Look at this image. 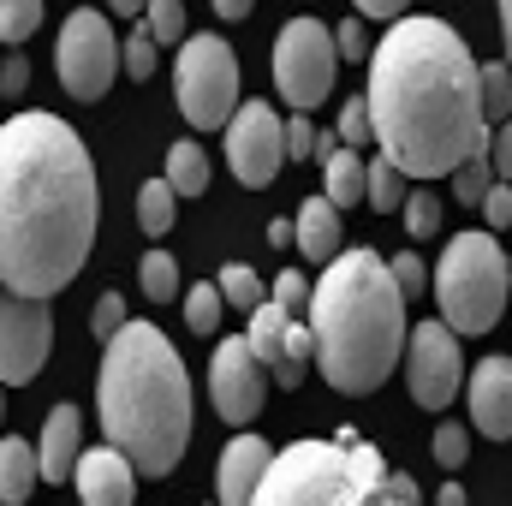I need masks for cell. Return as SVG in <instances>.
Masks as SVG:
<instances>
[{"instance_id":"obj_27","label":"cell","mask_w":512,"mask_h":506,"mask_svg":"<svg viewBox=\"0 0 512 506\" xmlns=\"http://www.w3.org/2000/svg\"><path fill=\"white\" fill-rule=\"evenodd\" d=\"M221 310H227V304H221V286L203 280V286L185 292V328H191V334H203V340L221 334Z\"/></svg>"},{"instance_id":"obj_36","label":"cell","mask_w":512,"mask_h":506,"mask_svg":"<svg viewBox=\"0 0 512 506\" xmlns=\"http://www.w3.org/2000/svg\"><path fill=\"white\" fill-rule=\"evenodd\" d=\"M429 447H435V459L453 471V465H465V459H471V429H459V423H441Z\"/></svg>"},{"instance_id":"obj_32","label":"cell","mask_w":512,"mask_h":506,"mask_svg":"<svg viewBox=\"0 0 512 506\" xmlns=\"http://www.w3.org/2000/svg\"><path fill=\"white\" fill-rule=\"evenodd\" d=\"M42 24V0H0V42L24 48V36H36Z\"/></svg>"},{"instance_id":"obj_10","label":"cell","mask_w":512,"mask_h":506,"mask_svg":"<svg viewBox=\"0 0 512 506\" xmlns=\"http://www.w3.org/2000/svg\"><path fill=\"white\" fill-rule=\"evenodd\" d=\"M405 387L423 411H447L465 387V358H459V334L447 322H411L405 334Z\"/></svg>"},{"instance_id":"obj_46","label":"cell","mask_w":512,"mask_h":506,"mask_svg":"<svg viewBox=\"0 0 512 506\" xmlns=\"http://www.w3.org/2000/svg\"><path fill=\"white\" fill-rule=\"evenodd\" d=\"M334 149H340V137H334V131H316V149H310V155H316V161H328Z\"/></svg>"},{"instance_id":"obj_43","label":"cell","mask_w":512,"mask_h":506,"mask_svg":"<svg viewBox=\"0 0 512 506\" xmlns=\"http://www.w3.org/2000/svg\"><path fill=\"white\" fill-rule=\"evenodd\" d=\"M316 149V126H310V114H298V120H286V155H310Z\"/></svg>"},{"instance_id":"obj_19","label":"cell","mask_w":512,"mask_h":506,"mask_svg":"<svg viewBox=\"0 0 512 506\" xmlns=\"http://www.w3.org/2000/svg\"><path fill=\"white\" fill-rule=\"evenodd\" d=\"M292 245L304 262H334L340 256V209L328 197H304V209L292 215Z\"/></svg>"},{"instance_id":"obj_26","label":"cell","mask_w":512,"mask_h":506,"mask_svg":"<svg viewBox=\"0 0 512 506\" xmlns=\"http://www.w3.org/2000/svg\"><path fill=\"white\" fill-rule=\"evenodd\" d=\"M137 280H143V298H155V304H173V298H185L179 292V262L167 251H149L137 262Z\"/></svg>"},{"instance_id":"obj_25","label":"cell","mask_w":512,"mask_h":506,"mask_svg":"<svg viewBox=\"0 0 512 506\" xmlns=\"http://www.w3.org/2000/svg\"><path fill=\"white\" fill-rule=\"evenodd\" d=\"M215 286H221V304H233V310H245V316H251L256 304H268V298H262V274H256L251 262H227Z\"/></svg>"},{"instance_id":"obj_42","label":"cell","mask_w":512,"mask_h":506,"mask_svg":"<svg viewBox=\"0 0 512 506\" xmlns=\"http://www.w3.org/2000/svg\"><path fill=\"white\" fill-rule=\"evenodd\" d=\"M483 221L501 233V227H512V185H495L489 197H483Z\"/></svg>"},{"instance_id":"obj_11","label":"cell","mask_w":512,"mask_h":506,"mask_svg":"<svg viewBox=\"0 0 512 506\" xmlns=\"http://www.w3.org/2000/svg\"><path fill=\"white\" fill-rule=\"evenodd\" d=\"M54 352V316L42 298L0 292V387H30Z\"/></svg>"},{"instance_id":"obj_1","label":"cell","mask_w":512,"mask_h":506,"mask_svg":"<svg viewBox=\"0 0 512 506\" xmlns=\"http://www.w3.org/2000/svg\"><path fill=\"white\" fill-rule=\"evenodd\" d=\"M96 161L54 114H12L0 126V286L12 298H54L78 280L96 245Z\"/></svg>"},{"instance_id":"obj_18","label":"cell","mask_w":512,"mask_h":506,"mask_svg":"<svg viewBox=\"0 0 512 506\" xmlns=\"http://www.w3.org/2000/svg\"><path fill=\"white\" fill-rule=\"evenodd\" d=\"M78 411L72 405H54L48 411V423H42V441H36V465H42V483H66L72 471H78V459H84V447H78Z\"/></svg>"},{"instance_id":"obj_44","label":"cell","mask_w":512,"mask_h":506,"mask_svg":"<svg viewBox=\"0 0 512 506\" xmlns=\"http://www.w3.org/2000/svg\"><path fill=\"white\" fill-rule=\"evenodd\" d=\"M405 6H411V0H358V12H364V18H387V24H399V18H405Z\"/></svg>"},{"instance_id":"obj_34","label":"cell","mask_w":512,"mask_h":506,"mask_svg":"<svg viewBox=\"0 0 512 506\" xmlns=\"http://www.w3.org/2000/svg\"><path fill=\"white\" fill-rule=\"evenodd\" d=\"M334 137H340V149H364V143H376V131H370V102H364V96H352V102L340 108Z\"/></svg>"},{"instance_id":"obj_16","label":"cell","mask_w":512,"mask_h":506,"mask_svg":"<svg viewBox=\"0 0 512 506\" xmlns=\"http://www.w3.org/2000/svg\"><path fill=\"white\" fill-rule=\"evenodd\" d=\"M72 489H78L84 506H131L137 501V471H131L126 453L90 447V453L78 459V471H72Z\"/></svg>"},{"instance_id":"obj_12","label":"cell","mask_w":512,"mask_h":506,"mask_svg":"<svg viewBox=\"0 0 512 506\" xmlns=\"http://www.w3.org/2000/svg\"><path fill=\"white\" fill-rule=\"evenodd\" d=\"M251 352L256 364L268 370V381L280 387H304V376L316 370V334H310V316H286L280 304H256L251 310Z\"/></svg>"},{"instance_id":"obj_13","label":"cell","mask_w":512,"mask_h":506,"mask_svg":"<svg viewBox=\"0 0 512 506\" xmlns=\"http://www.w3.org/2000/svg\"><path fill=\"white\" fill-rule=\"evenodd\" d=\"M227 161L239 173V185H274L280 161H286V120L268 102H239V114L227 120Z\"/></svg>"},{"instance_id":"obj_30","label":"cell","mask_w":512,"mask_h":506,"mask_svg":"<svg viewBox=\"0 0 512 506\" xmlns=\"http://www.w3.org/2000/svg\"><path fill=\"white\" fill-rule=\"evenodd\" d=\"M399 221H405V233H411V239H429V233H441V197H435V191H405V209H399Z\"/></svg>"},{"instance_id":"obj_24","label":"cell","mask_w":512,"mask_h":506,"mask_svg":"<svg viewBox=\"0 0 512 506\" xmlns=\"http://www.w3.org/2000/svg\"><path fill=\"white\" fill-rule=\"evenodd\" d=\"M173 203H179L173 185H167V179H149V185L137 191V227H143L149 239H161V233L173 227Z\"/></svg>"},{"instance_id":"obj_51","label":"cell","mask_w":512,"mask_h":506,"mask_svg":"<svg viewBox=\"0 0 512 506\" xmlns=\"http://www.w3.org/2000/svg\"><path fill=\"white\" fill-rule=\"evenodd\" d=\"M0 417H6V387H0Z\"/></svg>"},{"instance_id":"obj_15","label":"cell","mask_w":512,"mask_h":506,"mask_svg":"<svg viewBox=\"0 0 512 506\" xmlns=\"http://www.w3.org/2000/svg\"><path fill=\"white\" fill-rule=\"evenodd\" d=\"M465 405L489 441H512V358H483L465 387Z\"/></svg>"},{"instance_id":"obj_28","label":"cell","mask_w":512,"mask_h":506,"mask_svg":"<svg viewBox=\"0 0 512 506\" xmlns=\"http://www.w3.org/2000/svg\"><path fill=\"white\" fill-rule=\"evenodd\" d=\"M143 30L155 36V48H185V0H149L143 6Z\"/></svg>"},{"instance_id":"obj_8","label":"cell","mask_w":512,"mask_h":506,"mask_svg":"<svg viewBox=\"0 0 512 506\" xmlns=\"http://www.w3.org/2000/svg\"><path fill=\"white\" fill-rule=\"evenodd\" d=\"M54 72H60L72 102H102L108 96V84L120 72V36H114L108 12H96V6L66 12L60 42H54Z\"/></svg>"},{"instance_id":"obj_49","label":"cell","mask_w":512,"mask_h":506,"mask_svg":"<svg viewBox=\"0 0 512 506\" xmlns=\"http://www.w3.org/2000/svg\"><path fill=\"white\" fill-rule=\"evenodd\" d=\"M108 6H114L120 18H143V6H149V0H108Z\"/></svg>"},{"instance_id":"obj_48","label":"cell","mask_w":512,"mask_h":506,"mask_svg":"<svg viewBox=\"0 0 512 506\" xmlns=\"http://www.w3.org/2000/svg\"><path fill=\"white\" fill-rule=\"evenodd\" d=\"M268 245H292V221H268Z\"/></svg>"},{"instance_id":"obj_7","label":"cell","mask_w":512,"mask_h":506,"mask_svg":"<svg viewBox=\"0 0 512 506\" xmlns=\"http://www.w3.org/2000/svg\"><path fill=\"white\" fill-rule=\"evenodd\" d=\"M179 114L197 131H221L239 114V60L221 36H185L179 66H173Z\"/></svg>"},{"instance_id":"obj_35","label":"cell","mask_w":512,"mask_h":506,"mask_svg":"<svg viewBox=\"0 0 512 506\" xmlns=\"http://www.w3.org/2000/svg\"><path fill=\"white\" fill-rule=\"evenodd\" d=\"M310 292H316V286L304 280V268H286V274H274V298H268V304H280L286 316H304V310H310Z\"/></svg>"},{"instance_id":"obj_20","label":"cell","mask_w":512,"mask_h":506,"mask_svg":"<svg viewBox=\"0 0 512 506\" xmlns=\"http://www.w3.org/2000/svg\"><path fill=\"white\" fill-rule=\"evenodd\" d=\"M36 483H42L36 447L18 441V435H0V506H24Z\"/></svg>"},{"instance_id":"obj_41","label":"cell","mask_w":512,"mask_h":506,"mask_svg":"<svg viewBox=\"0 0 512 506\" xmlns=\"http://www.w3.org/2000/svg\"><path fill=\"white\" fill-rule=\"evenodd\" d=\"M489 161H495V185H512V120L489 131Z\"/></svg>"},{"instance_id":"obj_3","label":"cell","mask_w":512,"mask_h":506,"mask_svg":"<svg viewBox=\"0 0 512 506\" xmlns=\"http://www.w3.org/2000/svg\"><path fill=\"white\" fill-rule=\"evenodd\" d=\"M96 411H102L108 447L126 453L131 471L143 477L179 471L191 447V376H185L179 346L155 322H126L102 346Z\"/></svg>"},{"instance_id":"obj_33","label":"cell","mask_w":512,"mask_h":506,"mask_svg":"<svg viewBox=\"0 0 512 506\" xmlns=\"http://www.w3.org/2000/svg\"><path fill=\"white\" fill-rule=\"evenodd\" d=\"M483 120H512V66H483Z\"/></svg>"},{"instance_id":"obj_5","label":"cell","mask_w":512,"mask_h":506,"mask_svg":"<svg viewBox=\"0 0 512 506\" xmlns=\"http://www.w3.org/2000/svg\"><path fill=\"white\" fill-rule=\"evenodd\" d=\"M251 506H423V489L346 429L334 441L280 447Z\"/></svg>"},{"instance_id":"obj_22","label":"cell","mask_w":512,"mask_h":506,"mask_svg":"<svg viewBox=\"0 0 512 506\" xmlns=\"http://www.w3.org/2000/svg\"><path fill=\"white\" fill-rule=\"evenodd\" d=\"M167 185H173V197H203L209 191V149L203 143H173L167 149V173H161Z\"/></svg>"},{"instance_id":"obj_29","label":"cell","mask_w":512,"mask_h":506,"mask_svg":"<svg viewBox=\"0 0 512 506\" xmlns=\"http://www.w3.org/2000/svg\"><path fill=\"white\" fill-rule=\"evenodd\" d=\"M489 191H495V161H489V155H471V161L453 173V197H459L465 209H483Z\"/></svg>"},{"instance_id":"obj_9","label":"cell","mask_w":512,"mask_h":506,"mask_svg":"<svg viewBox=\"0 0 512 506\" xmlns=\"http://www.w3.org/2000/svg\"><path fill=\"white\" fill-rule=\"evenodd\" d=\"M334 30L322 18H292L274 42V84L292 102V114H310L334 90Z\"/></svg>"},{"instance_id":"obj_47","label":"cell","mask_w":512,"mask_h":506,"mask_svg":"<svg viewBox=\"0 0 512 506\" xmlns=\"http://www.w3.org/2000/svg\"><path fill=\"white\" fill-rule=\"evenodd\" d=\"M435 506H465V489H459V483H441V495H435Z\"/></svg>"},{"instance_id":"obj_2","label":"cell","mask_w":512,"mask_h":506,"mask_svg":"<svg viewBox=\"0 0 512 506\" xmlns=\"http://www.w3.org/2000/svg\"><path fill=\"white\" fill-rule=\"evenodd\" d=\"M370 131L405 179H453L489 155L483 66L447 18H399L370 48Z\"/></svg>"},{"instance_id":"obj_37","label":"cell","mask_w":512,"mask_h":506,"mask_svg":"<svg viewBox=\"0 0 512 506\" xmlns=\"http://www.w3.org/2000/svg\"><path fill=\"white\" fill-rule=\"evenodd\" d=\"M90 328H96V340L108 346V340L126 328V298H120V292H102V298H96V316H90Z\"/></svg>"},{"instance_id":"obj_6","label":"cell","mask_w":512,"mask_h":506,"mask_svg":"<svg viewBox=\"0 0 512 506\" xmlns=\"http://www.w3.org/2000/svg\"><path fill=\"white\" fill-rule=\"evenodd\" d=\"M441 322L453 334H489L512 298V262L495 233H453L429 280Z\"/></svg>"},{"instance_id":"obj_14","label":"cell","mask_w":512,"mask_h":506,"mask_svg":"<svg viewBox=\"0 0 512 506\" xmlns=\"http://www.w3.org/2000/svg\"><path fill=\"white\" fill-rule=\"evenodd\" d=\"M209 399L227 423H256L262 417V399H268V370L256 364L251 340H221L215 346V364H209Z\"/></svg>"},{"instance_id":"obj_23","label":"cell","mask_w":512,"mask_h":506,"mask_svg":"<svg viewBox=\"0 0 512 506\" xmlns=\"http://www.w3.org/2000/svg\"><path fill=\"white\" fill-rule=\"evenodd\" d=\"M364 203L376 209V215H399L405 209V173L393 167V161H370V185H364Z\"/></svg>"},{"instance_id":"obj_39","label":"cell","mask_w":512,"mask_h":506,"mask_svg":"<svg viewBox=\"0 0 512 506\" xmlns=\"http://www.w3.org/2000/svg\"><path fill=\"white\" fill-rule=\"evenodd\" d=\"M24 90H30V60H24V54H6V60H0V96L18 102Z\"/></svg>"},{"instance_id":"obj_50","label":"cell","mask_w":512,"mask_h":506,"mask_svg":"<svg viewBox=\"0 0 512 506\" xmlns=\"http://www.w3.org/2000/svg\"><path fill=\"white\" fill-rule=\"evenodd\" d=\"M501 36H507V66H512V0H501Z\"/></svg>"},{"instance_id":"obj_21","label":"cell","mask_w":512,"mask_h":506,"mask_svg":"<svg viewBox=\"0 0 512 506\" xmlns=\"http://www.w3.org/2000/svg\"><path fill=\"white\" fill-rule=\"evenodd\" d=\"M322 179H328V203L334 209H352V203H364V185H370V161L358 155V149H334L328 161H322Z\"/></svg>"},{"instance_id":"obj_4","label":"cell","mask_w":512,"mask_h":506,"mask_svg":"<svg viewBox=\"0 0 512 506\" xmlns=\"http://www.w3.org/2000/svg\"><path fill=\"white\" fill-rule=\"evenodd\" d=\"M316 370L334 393H376L405 352V292L376 251H340L310 292Z\"/></svg>"},{"instance_id":"obj_38","label":"cell","mask_w":512,"mask_h":506,"mask_svg":"<svg viewBox=\"0 0 512 506\" xmlns=\"http://www.w3.org/2000/svg\"><path fill=\"white\" fill-rule=\"evenodd\" d=\"M370 48H376V42H370V30H364L358 18L334 24V54H340V60H370Z\"/></svg>"},{"instance_id":"obj_17","label":"cell","mask_w":512,"mask_h":506,"mask_svg":"<svg viewBox=\"0 0 512 506\" xmlns=\"http://www.w3.org/2000/svg\"><path fill=\"white\" fill-rule=\"evenodd\" d=\"M274 447L262 435H239L227 453H221V489H215V506H251L256 501V483L268 471Z\"/></svg>"},{"instance_id":"obj_40","label":"cell","mask_w":512,"mask_h":506,"mask_svg":"<svg viewBox=\"0 0 512 506\" xmlns=\"http://www.w3.org/2000/svg\"><path fill=\"white\" fill-rule=\"evenodd\" d=\"M387 268H393V280H399V292H405V298H417V292H423V286H429V268H423V256H399V262H387Z\"/></svg>"},{"instance_id":"obj_31","label":"cell","mask_w":512,"mask_h":506,"mask_svg":"<svg viewBox=\"0 0 512 506\" xmlns=\"http://www.w3.org/2000/svg\"><path fill=\"white\" fill-rule=\"evenodd\" d=\"M155 66H161V48H155V36L137 24L131 36H120V72L131 78H155Z\"/></svg>"},{"instance_id":"obj_45","label":"cell","mask_w":512,"mask_h":506,"mask_svg":"<svg viewBox=\"0 0 512 506\" xmlns=\"http://www.w3.org/2000/svg\"><path fill=\"white\" fill-rule=\"evenodd\" d=\"M209 6H215V12H221L227 24H239V18H251V6H256V0H209Z\"/></svg>"}]
</instances>
